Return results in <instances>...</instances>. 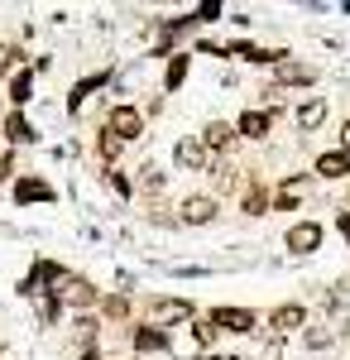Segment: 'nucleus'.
Wrapping results in <instances>:
<instances>
[{"mask_svg": "<svg viewBox=\"0 0 350 360\" xmlns=\"http://www.w3.org/2000/svg\"><path fill=\"white\" fill-rule=\"evenodd\" d=\"M331 303L350 307V278H336V288H331Z\"/></svg>", "mask_w": 350, "mask_h": 360, "instance_id": "obj_32", "label": "nucleus"}, {"mask_svg": "<svg viewBox=\"0 0 350 360\" xmlns=\"http://www.w3.org/2000/svg\"><path fill=\"white\" fill-rule=\"evenodd\" d=\"M269 327H273V336H293L297 327H307V307H302V303H283V307H273Z\"/></svg>", "mask_w": 350, "mask_h": 360, "instance_id": "obj_10", "label": "nucleus"}, {"mask_svg": "<svg viewBox=\"0 0 350 360\" xmlns=\"http://www.w3.org/2000/svg\"><path fill=\"white\" fill-rule=\"evenodd\" d=\"M178 221L183 226H212L216 221V197H207V193H192V197H183L178 202Z\"/></svg>", "mask_w": 350, "mask_h": 360, "instance_id": "obj_7", "label": "nucleus"}, {"mask_svg": "<svg viewBox=\"0 0 350 360\" xmlns=\"http://www.w3.org/2000/svg\"><path fill=\"white\" fill-rule=\"evenodd\" d=\"M135 351H168V332L163 327H154V322H144V327H135Z\"/></svg>", "mask_w": 350, "mask_h": 360, "instance_id": "obj_19", "label": "nucleus"}, {"mask_svg": "<svg viewBox=\"0 0 350 360\" xmlns=\"http://www.w3.org/2000/svg\"><path fill=\"white\" fill-rule=\"evenodd\" d=\"M10 101H15V106L34 101V72H15V77H10Z\"/></svg>", "mask_w": 350, "mask_h": 360, "instance_id": "obj_23", "label": "nucleus"}, {"mask_svg": "<svg viewBox=\"0 0 350 360\" xmlns=\"http://www.w3.org/2000/svg\"><path fill=\"white\" fill-rule=\"evenodd\" d=\"M273 82H283V86H312V82H317V72H312V68H302V63H288V58H283V63L273 68Z\"/></svg>", "mask_w": 350, "mask_h": 360, "instance_id": "obj_17", "label": "nucleus"}, {"mask_svg": "<svg viewBox=\"0 0 350 360\" xmlns=\"http://www.w3.org/2000/svg\"><path fill=\"white\" fill-rule=\"evenodd\" d=\"M188 68H192V53H168V72H163V91H178L188 82Z\"/></svg>", "mask_w": 350, "mask_h": 360, "instance_id": "obj_20", "label": "nucleus"}, {"mask_svg": "<svg viewBox=\"0 0 350 360\" xmlns=\"http://www.w3.org/2000/svg\"><path fill=\"white\" fill-rule=\"evenodd\" d=\"M336 231L350 240V207H341V212H336Z\"/></svg>", "mask_w": 350, "mask_h": 360, "instance_id": "obj_33", "label": "nucleus"}, {"mask_svg": "<svg viewBox=\"0 0 350 360\" xmlns=\"http://www.w3.org/2000/svg\"><path fill=\"white\" fill-rule=\"evenodd\" d=\"M273 115H278V111H245V115H240V125H235V135H245V139H264V135H273Z\"/></svg>", "mask_w": 350, "mask_h": 360, "instance_id": "obj_13", "label": "nucleus"}, {"mask_svg": "<svg viewBox=\"0 0 350 360\" xmlns=\"http://www.w3.org/2000/svg\"><path fill=\"white\" fill-rule=\"evenodd\" d=\"M307 188H312V178H307V173H293V178H283V183H278V193H273V212H293L297 197L307 193Z\"/></svg>", "mask_w": 350, "mask_h": 360, "instance_id": "obj_12", "label": "nucleus"}, {"mask_svg": "<svg viewBox=\"0 0 350 360\" xmlns=\"http://www.w3.org/2000/svg\"><path fill=\"white\" fill-rule=\"evenodd\" d=\"M34 312H39V322H44V327H53L58 312H63V303H58L53 293H39V298H34Z\"/></svg>", "mask_w": 350, "mask_h": 360, "instance_id": "obj_24", "label": "nucleus"}, {"mask_svg": "<svg viewBox=\"0 0 350 360\" xmlns=\"http://www.w3.org/2000/svg\"><path fill=\"white\" fill-rule=\"evenodd\" d=\"M15 58H20L15 49H5V44H0V72H10V63H15Z\"/></svg>", "mask_w": 350, "mask_h": 360, "instance_id": "obj_36", "label": "nucleus"}, {"mask_svg": "<svg viewBox=\"0 0 350 360\" xmlns=\"http://www.w3.org/2000/svg\"><path fill=\"white\" fill-rule=\"evenodd\" d=\"M235 360H249V356H235Z\"/></svg>", "mask_w": 350, "mask_h": 360, "instance_id": "obj_39", "label": "nucleus"}, {"mask_svg": "<svg viewBox=\"0 0 350 360\" xmlns=\"http://www.w3.org/2000/svg\"><path fill=\"white\" fill-rule=\"evenodd\" d=\"M283 245H288V255H312V250H322V226L317 221H293L288 236H283Z\"/></svg>", "mask_w": 350, "mask_h": 360, "instance_id": "obj_6", "label": "nucleus"}, {"mask_svg": "<svg viewBox=\"0 0 350 360\" xmlns=\"http://www.w3.org/2000/svg\"><path fill=\"white\" fill-rule=\"evenodd\" d=\"M245 217H264V212H269V188H264V183H259V178H249V188H245Z\"/></svg>", "mask_w": 350, "mask_h": 360, "instance_id": "obj_21", "label": "nucleus"}, {"mask_svg": "<svg viewBox=\"0 0 350 360\" xmlns=\"http://www.w3.org/2000/svg\"><path fill=\"white\" fill-rule=\"evenodd\" d=\"M106 130L120 139V144H130V139L144 135V111H135V106H115L110 120H106Z\"/></svg>", "mask_w": 350, "mask_h": 360, "instance_id": "obj_5", "label": "nucleus"}, {"mask_svg": "<svg viewBox=\"0 0 350 360\" xmlns=\"http://www.w3.org/2000/svg\"><path fill=\"white\" fill-rule=\"evenodd\" d=\"M82 360H101V351H96V346H86V351H82Z\"/></svg>", "mask_w": 350, "mask_h": 360, "instance_id": "obj_38", "label": "nucleus"}, {"mask_svg": "<svg viewBox=\"0 0 350 360\" xmlns=\"http://www.w3.org/2000/svg\"><path fill=\"white\" fill-rule=\"evenodd\" d=\"M106 82H110V68H101V72H91V77H82V82L72 86V96H67V106H72V111H82V101H86V96H91L96 86H106Z\"/></svg>", "mask_w": 350, "mask_h": 360, "instance_id": "obj_22", "label": "nucleus"}, {"mask_svg": "<svg viewBox=\"0 0 350 360\" xmlns=\"http://www.w3.org/2000/svg\"><path fill=\"white\" fill-rule=\"evenodd\" d=\"M101 312H106L110 322H125L130 317V298L125 293H110V298H101Z\"/></svg>", "mask_w": 350, "mask_h": 360, "instance_id": "obj_25", "label": "nucleus"}, {"mask_svg": "<svg viewBox=\"0 0 350 360\" xmlns=\"http://www.w3.org/2000/svg\"><path fill=\"white\" fill-rule=\"evenodd\" d=\"M202 144H207V154H226V149L235 144V125H231V120H212V125L202 130Z\"/></svg>", "mask_w": 350, "mask_h": 360, "instance_id": "obj_14", "label": "nucleus"}, {"mask_svg": "<svg viewBox=\"0 0 350 360\" xmlns=\"http://www.w3.org/2000/svg\"><path fill=\"white\" fill-rule=\"evenodd\" d=\"M331 341H336V332H331V327H307V346H312V351H326Z\"/></svg>", "mask_w": 350, "mask_h": 360, "instance_id": "obj_31", "label": "nucleus"}, {"mask_svg": "<svg viewBox=\"0 0 350 360\" xmlns=\"http://www.w3.org/2000/svg\"><path fill=\"white\" fill-rule=\"evenodd\" d=\"M293 115H297V130H302V135H312V130L326 120V96H307Z\"/></svg>", "mask_w": 350, "mask_h": 360, "instance_id": "obj_15", "label": "nucleus"}, {"mask_svg": "<svg viewBox=\"0 0 350 360\" xmlns=\"http://www.w3.org/2000/svg\"><path fill=\"white\" fill-rule=\"evenodd\" d=\"M53 298H58V303H72V307H77V317H82V307H96V303H101V288H96L91 278L67 274V278L53 288Z\"/></svg>", "mask_w": 350, "mask_h": 360, "instance_id": "obj_1", "label": "nucleus"}, {"mask_svg": "<svg viewBox=\"0 0 350 360\" xmlns=\"http://www.w3.org/2000/svg\"><path fill=\"white\" fill-rule=\"evenodd\" d=\"M216 15H221V5H216V0H207V5L197 10V25H202V20H216Z\"/></svg>", "mask_w": 350, "mask_h": 360, "instance_id": "obj_34", "label": "nucleus"}, {"mask_svg": "<svg viewBox=\"0 0 350 360\" xmlns=\"http://www.w3.org/2000/svg\"><path fill=\"white\" fill-rule=\"evenodd\" d=\"M77 336H82V346H96V336H101V322H96V317H77Z\"/></svg>", "mask_w": 350, "mask_h": 360, "instance_id": "obj_30", "label": "nucleus"}, {"mask_svg": "<svg viewBox=\"0 0 350 360\" xmlns=\"http://www.w3.org/2000/svg\"><path fill=\"white\" fill-rule=\"evenodd\" d=\"M34 125H29V115L25 111H10L5 115V144H34Z\"/></svg>", "mask_w": 350, "mask_h": 360, "instance_id": "obj_18", "label": "nucleus"}, {"mask_svg": "<svg viewBox=\"0 0 350 360\" xmlns=\"http://www.w3.org/2000/svg\"><path fill=\"white\" fill-rule=\"evenodd\" d=\"M53 183L48 178H34V173H25V178H15V202L20 207H29V202H53Z\"/></svg>", "mask_w": 350, "mask_h": 360, "instance_id": "obj_9", "label": "nucleus"}, {"mask_svg": "<svg viewBox=\"0 0 350 360\" xmlns=\"http://www.w3.org/2000/svg\"><path fill=\"white\" fill-rule=\"evenodd\" d=\"M173 164L183 168V173H202V168H212V154H207V144L202 135H183L173 144Z\"/></svg>", "mask_w": 350, "mask_h": 360, "instance_id": "obj_2", "label": "nucleus"}, {"mask_svg": "<svg viewBox=\"0 0 350 360\" xmlns=\"http://www.w3.org/2000/svg\"><path fill=\"white\" fill-rule=\"evenodd\" d=\"M154 327H173V322H192L197 317V307L188 303V298H154Z\"/></svg>", "mask_w": 350, "mask_h": 360, "instance_id": "obj_8", "label": "nucleus"}, {"mask_svg": "<svg viewBox=\"0 0 350 360\" xmlns=\"http://www.w3.org/2000/svg\"><path fill=\"white\" fill-rule=\"evenodd\" d=\"M63 278H67V269H63V264H53V259H34V269H29V278L20 283V293H29V298L53 293L48 283H63Z\"/></svg>", "mask_w": 350, "mask_h": 360, "instance_id": "obj_4", "label": "nucleus"}, {"mask_svg": "<svg viewBox=\"0 0 350 360\" xmlns=\"http://www.w3.org/2000/svg\"><path fill=\"white\" fill-rule=\"evenodd\" d=\"M212 322L216 332H235V336H249L254 327H259V317L249 312V307H212Z\"/></svg>", "mask_w": 350, "mask_h": 360, "instance_id": "obj_3", "label": "nucleus"}, {"mask_svg": "<svg viewBox=\"0 0 350 360\" xmlns=\"http://www.w3.org/2000/svg\"><path fill=\"white\" fill-rule=\"evenodd\" d=\"M106 188L115 197H120V202H125V197L135 193V183H130V178H125V173H120V168H106Z\"/></svg>", "mask_w": 350, "mask_h": 360, "instance_id": "obj_27", "label": "nucleus"}, {"mask_svg": "<svg viewBox=\"0 0 350 360\" xmlns=\"http://www.w3.org/2000/svg\"><path fill=\"white\" fill-rule=\"evenodd\" d=\"M312 173H317V178H326V183H336V178H350V154H346V149H326V154H317Z\"/></svg>", "mask_w": 350, "mask_h": 360, "instance_id": "obj_11", "label": "nucleus"}, {"mask_svg": "<svg viewBox=\"0 0 350 360\" xmlns=\"http://www.w3.org/2000/svg\"><path fill=\"white\" fill-rule=\"evenodd\" d=\"M341 149H346V154H350V120H346V125H341Z\"/></svg>", "mask_w": 350, "mask_h": 360, "instance_id": "obj_37", "label": "nucleus"}, {"mask_svg": "<svg viewBox=\"0 0 350 360\" xmlns=\"http://www.w3.org/2000/svg\"><path fill=\"white\" fill-rule=\"evenodd\" d=\"M226 58H245V63H259V68L273 63V68H278L288 53H269V49H259V44H226Z\"/></svg>", "mask_w": 350, "mask_h": 360, "instance_id": "obj_16", "label": "nucleus"}, {"mask_svg": "<svg viewBox=\"0 0 350 360\" xmlns=\"http://www.w3.org/2000/svg\"><path fill=\"white\" fill-rule=\"evenodd\" d=\"M96 149H101V159H106L110 168H115V159H120V149H125V144H120V139L110 135L106 125H101V139H96Z\"/></svg>", "mask_w": 350, "mask_h": 360, "instance_id": "obj_26", "label": "nucleus"}, {"mask_svg": "<svg viewBox=\"0 0 350 360\" xmlns=\"http://www.w3.org/2000/svg\"><path fill=\"white\" fill-rule=\"evenodd\" d=\"M188 332H192V341H197V351H207V346L216 341V327L212 322H197V317L188 322Z\"/></svg>", "mask_w": 350, "mask_h": 360, "instance_id": "obj_29", "label": "nucleus"}, {"mask_svg": "<svg viewBox=\"0 0 350 360\" xmlns=\"http://www.w3.org/2000/svg\"><path fill=\"white\" fill-rule=\"evenodd\" d=\"M139 183H144L149 193H163V183H168V173H163L159 164H144V168H139Z\"/></svg>", "mask_w": 350, "mask_h": 360, "instance_id": "obj_28", "label": "nucleus"}, {"mask_svg": "<svg viewBox=\"0 0 350 360\" xmlns=\"http://www.w3.org/2000/svg\"><path fill=\"white\" fill-rule=\"evenodd\" d=\"M10 173H15V154L5 149V154H0V178H10Z\"/></svg>", "mask_w": 350, "mask_h": 360, "instance_id": "obj_35", "label": "nucleus"}]
</instances>
